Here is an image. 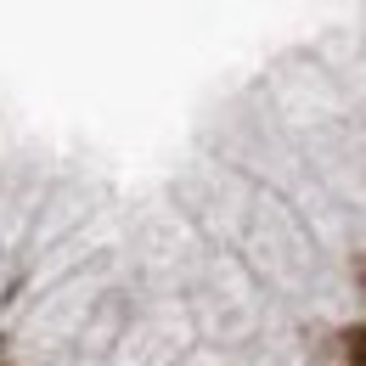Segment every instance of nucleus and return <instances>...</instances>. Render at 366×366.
Segmentation results:
<instances>
[{"label": "nucleus", "instance_id": "1", "mask_svg": "<svg viewBox=\"0 0 366 366\" xmlns=\"http://www.w3.org/2000/svg\"><path fill=\"white\" fill-rule=\"evenodd\" d=\"M344 366H366V327H344Z\"/></svg>", "mask_w": 366, "mask_h": 366}, {"label": "nucleus", "instance_id": "2", "mask_svg": "<svg viewBox=\"0 0 366 366\" xmlns=\"http://www.w3.org/2000/svg\"><path fill=\"white\" fill-rule=\"evenodd\" d=\"M355 287H361V293H366V254H361V259H355Z\"/></svg>", "mask_w": 366, "mask_h": 366}]
</instances>
